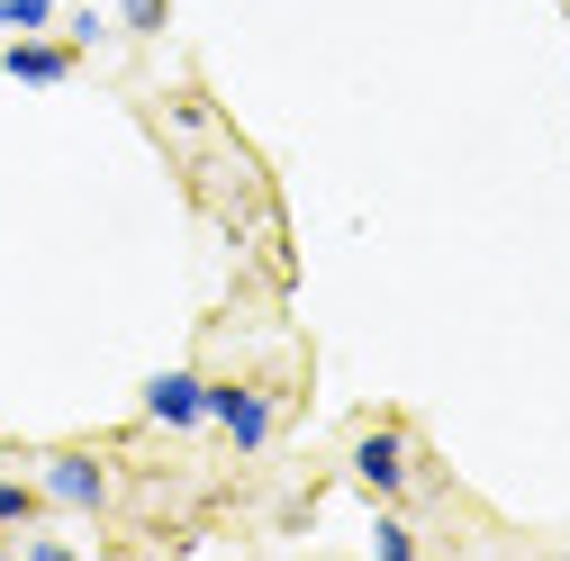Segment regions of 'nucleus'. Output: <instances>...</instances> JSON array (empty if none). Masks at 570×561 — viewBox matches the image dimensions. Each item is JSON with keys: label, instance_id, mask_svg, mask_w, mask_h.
<instances>
[{"label": "nucleus", "instance_id": "1", "mask_svg": "<svg viewBox=\"0 0 570 561\" xmlns=\"http://www.w3.org/2000/svg\"><path fill=\"white\" fill-rule=\"evenodd\" d=\"M37 489H46V508H63V516H100L118 480H109V462L91 444H63V453L37 462Z\"/></svg>", "mask_w": 570, "mask_h": 561}, {"label": "nucleus", "instance_id": "2", "mask_svg": "<svg viewBox=\"0 0 570 561\" xmlns=\"http://www.w3.org/2000/svg\"><path fill=\"white\" fill-rule=\"evenodd\" d=\"M208 426H218L236 453H263L281 435V398L254 390V381H208Z\"/></svg>", "mask_w": 570, "mask_h": 561}, {"label": "nucleus", "instance_id": "3", "mask_svg": "<svg viewBox=\"0 0 570 561\" xmlns=\"http://www.w3.org/2000/svg\"><path fill=\"white\" fill-rule=\"evenodd\" d=\"M353 480H363V499L399 508L407 480H416V444H407V426H363V435H353Z\"/></svg>", "mask_w": 570, "mask_h": 561}, {"label": "nucleus", "instance_id": "4", "mask_svg": "<svg viewBox=\"0 0 570 561\" xmlns=\"http://www.w3.org/2000/svg\"><path fill=\"white\" fill-rule=\"evenodd\" d=\"M136 407H146V426H164V435H199L208 426V381L199 372H155Z\"/></svg>", "mask_w": 570, "mask_h": 561}, {"label": "nucleus", "instance_id": "5", "mask_svg": "<svg viewBox=\"0 0 570 561\" xmlns=\"http://www.w3.org/2000/svg\"><path fill=\"white\" fill-rule=\"evenodd\" d=\"M73 63H82V46H63L55 28L46 37H10V46H0V73H10V82H73Z\"/></svg>", "mask_w": 570, "mask_h": 561}, {"label": "nucleus", "instance_id": "6", "mask_svg": "<svg viewBox=\"0 0 570 561\" xmlns=\"http://www.w3.org/2000/svg\"><path fill=\"white\" fill-rule=\"evenodd\" d=\"M63 19V0H0V37H46Z\"/></svg>", "mask_w": 570, "mask_h": 561}, {"label": "nucleus", "instance_id": "7", "mask_svg": "<svg viewBox=\"0 0 570 561\" xmlns=\"http://www.w3.org/2000/svg\"><path fill=\"white\" fill-rule=\"evenodd\" d=\"M37 516H46V489H37V480H10V471H0V525H19V534H28Z\"/></svg>", "mask_w": 570, "mask_h": 561}, {"label": "nucleus", "instance_id": "8", "mask_svg": "<svg viewBox=\"0 0 570 561\" xmlns=\"http://www.w3.org/2000/svg\"><path fill=\"white\" fill-rule=\"evenodd\" d=\"M372 552H381V561H416V525H407L399 508H381V516H372Z\"/></svg>", "mask_w": 570, "mask_h": 561}, {"label": "nucleus", "instance_id": "9", "mask_svg": "<svg viewBox=\"0 0 570 561\" xmlns=\"http://www.w3.org/2000/svg\"><path fill=\"white\" fill-rule=\"evenodd\" d=\"M164 19H173V0H118V28L127 37H164Z\"/></svg>", "mask_w": 570, "mask_h": 561}, {"label": "nucleus", "instance_id": "10", "mask_svg": "<svg viewBox=\"0 0 570 561\" xmlns=\"http://www.w3.org/2000/svg\"><path fill=\"white\" fill-rule=\"evenodd\" d=\"M100 37H109V19H100V10H63V46H82V55H91Z\"/></svg>", "mask_w": 570, "mask_h": 561}, {"label": "nucleus", "instance_id": "11", "mask_svg": "<svg viewBox=\"0 0 570 561\" xmlns=\"http://www.w3.org/2000/svg\"><path fill=\"white\" fill-rule=\"evenodd\" d=\"M10 534H19V525H0V543H10Z\"/></svg>", "mask_w": 570, "mask_h": 561}]
</instances>
